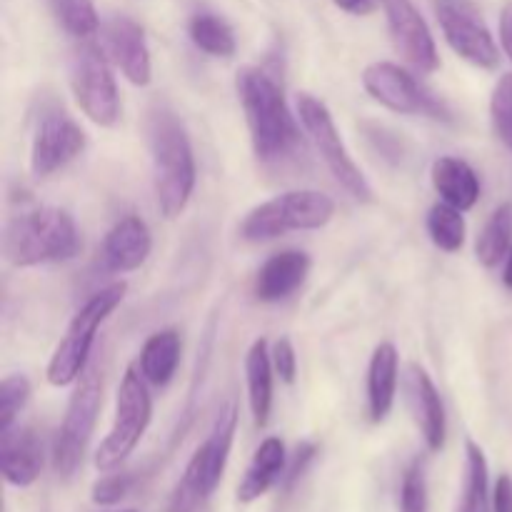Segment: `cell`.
Masks as SVG:
<instances>
[{
    "mask_svg": "<svg viewBox=\"0 0 512 512\" xmlns=\"http://www.w3.org/2000/svg\"><path fill=\"white\" fill-rule=\"evenodd\" d=\"M512 248V203H503L495 208L488 223L480 230L478 240H475V255H478L480 265L485 268H495L500 260L508 258Z\"/></svg>",
    "mask_w": 512,
    "mask_h": 512,
    "instance_id": "26",
    "label": "cell"
},
{
    "mask_svg": "<svg viewBox=\"0 0 512 512\" xmlns=\"http://www.w3.org/2000/svg\"><path fill=\"white\" fill-rule=\"evenodd\" d=\"M340 10L350 15H370L380 5V0H333Z\"/></svg>",
    "mask_w": 512,
    "mask_h": 512,
    "instance_id": "38",
    "label": "cell"
},
{
    "mask_svg": "<svg viewBox=\"0 0 512 512\" xmlns=\"http://www.w3.org/2000/svg\"><path fill=\"white\" fill-rule=\"evenodd\" d=\"M270 358H273L275 375H278L283 383L293 385L295 375H298V355H295L293 343L288 338H280L273 343V350H270Z\"/></svg>",
    "mask_w": 512,
    "mask_h": 512,
    "instance_id": "34",
    "label": "cell"
},
{
    "mask_svg": "<svg viewBox=\"0 0 512 512\" xmlns=\"http://www.w3.org/2000/svg\"><path fill=\"white\" fill-rule=\"evenodd\" d=\"M400 355L393 343H380L368 365V413L373 423H383L390 415L398 393Z\"/></svg>",
    "mask_w": 512,
    "mask_h": 512,
    "instance_id": "20",
    "label": "cell"
},
{
    "mask_svg": "<svg viewBox=\"0 0 512 512\" xmlns=\"http://www.w3.org/2000/svg\"><path fill=\"white\" fill-rule=\"evenodd\" d=\"M235 90L243 105L255 155L265 163L288 158L300 143V128L290 113L283 88L265 70L245 65L235 75Z\"/></svg>",
    "mask_w": 512,
    "mask_h": 512,
    "instance_id": "2",
    "label": "cell"
},
{
    "mask_svg": "<svg viewBox=\"0 0 512 512\" xmlns=\"http://www.w3.org/2000/svg\"><path fill=\"white\" fill-rule=\"evenodd\" d=\"M388 18L390 38L403 55L405 63L420 75H430L440 68V55L428 23L415 8L413 0H380Z\"/></svg>",
    "mask_w": 512,
    "mask_h": 512,
    "instance_id": "13",
    "label": "cell"
},
{
    "mask_svg": "<svg viewBox=\"0 0 512 512\" xmlns=\"http://www.w3.org/2000/svg\"><path fill=\"white\" fill-rule=\"evenodd\" d=\"M103 48L115 68L138 88H145L153 80V63H150L148 40L145 30L128 15H113L103 25Z\"/></svg>",
    "mask_w": 512,
    "mask_h": 512,
    "instance_id": "15",
    "label": "cell"
},
{
    "mask_svg": "<svg viewBox=\"0 0 512 512\" xmlns=\"http://www.w3.org/2000/svg\"><path fill=\"white\" fill-rule=\"evenodd\" d=\"M315 453H318V448H315L313 443H300L298 445V450H295L293 460H290L288 468H285V475H283V478H285V488L290 490L295 483H298L300 475H303L305 470H308V465L313 463Z\"/></svg>",
    "mask_w": 512,
    "mask_h": 512,
    "instance_id": "35",
    "label": "cell"
},
{
    "mask_svg": "<svg viewBox=\"0 0 512 512\" xmlns=\"http://www.w3.org/2000/svg\"><path fill=\"white\" fill-rule=\"evenodd\" d=\"M133 475L130 473H113L110 470L108 475L98 480L90 490V498H93L95 505H103V508H110V505H118L120 500L128 498V493L133 490Z\"/></svg>",
    "mask_w": 512,
    "mask_h": 512,
    "instance_id": "33",
    "label": "cell"
},
{
    "mask_svg": "<svg viewBox=\"0 0 512 512\" xmlns=\"http://www.w3.org/2000/svg\"><path fill=\"white\" fill-rule=\"evenodd\" d=\"M100 405H103V383L98 370H85L83 378L78 380V388L70 395L53 445V468L58 478L70 480L83 465L85 450L98 423Z\"/></svg>",
    "mask_w": 512,
    "mask_h": 512,
    "instance_id": "10",
    "label": "cell"
},
{
    "mask_svg": "<svg viewBox=\"0 0 512 512\" xmlns=\"http://www.w3.org/2000/svg\"><path fill=\"white\" fill-rule=\"evenodd\" d=\"M108 512H138V510H108Z\"/></svg>",
    "mask_w": 512,
    "mask_h": 512,
    "instance_id": "40",
    "label": "cell"
},
{
    "mask_svg": "<svg viewBox=\"0 0 512 512\" xmlns=\"http://www.w3.org/2000/svg\"><path fill=\"white\" fill-rule=\"evenodd\" d=\"M85 150V133L70 115L53 110L40 118L30 148V170L38 178L58 173Z\"/></svg>",
    "mask_w": 512,
    "mask_h": 512,
    "instance_id": "14",
    "label": "cell"
},
{
    "mask_svg": "<svg viewBox=\"0 0 512 512\" xmlns=\"http://www.w3.org/2000/svg\"><path fill=\"white\" fill-rule=\"evenodd\" d=\"M295 108H298L300 125L305 128L308 138L313 140L315 150L323 158L325 168L330 170L335 180H338L340 188L355 198L358 203H370L373 200V188H370L368 178L363 175V170L358 168L353 158H350L348 148H345L343 138H340L338 128H335V120L330 115L328 105L323 100H318L310 93H300L295 100Z\"/></svg>",
    "mask_w": 512,
    "mask_h": 512,
    "instance_id": "9",
    "label": "cell"
},
{
    "mask_svg": "<svg viewBox=\"0 0 512 512\" xmlns=\"http://www.w3.org/2000/svg\"><path fill=\"white\" fill-rule=\"evenodd\" d=\"M490 118L498 138L512 150V73H505L495 85L490 98Z\"/></svg>",
    "mask_w": 512,
    "mask_h": 512,
    "instance_id": "32",
    "label": "cell"
},
{
    "mask_svg": "<svg viewBox=\"0 0 512 512\" xmlns=\"http://www.w3.org/2000/svg\"><path fill=\"white\" fill-rule=\"evenodd\" d=\"M400 512H430L428 478L420 460L405 468L403 483H400Z\"/></svg>",
    "mask_w": 512,
    "mask_h": 512,
    "instance_id": "31",
    "label": "cell"
},
{
    "mask_svg": "<svg viewBox=\"0 0 512 512\" xmlns=\"http://www.w3.org/2000/svg\"><path fill=\"white\" fill-rule=\"evenodd\" d=\"M30 400V383L25 375H8L0 385V433L15 428V420Z\"/></svg>",
    "mask_w": 512,
    "mask_h": 512,
    "instance_id": "30",
    "label": "cell"
},
{
    "mask_svg": "<svg viewBox=\"0 0 512 512\" xmlns=\"http://www.w3.org/2000/svg\"><path fill=\"white\" fill-rule=\"evenodd\" d=\"M405 390H408L410 413H413L415 423H418L420 433H423L425 445H428L430 453H440L445 448L448 420H445L443 398H440L428 370L420 368L418 363L410 365L408 378H405Z\"/></svg>",
    "mask_w": 512,
    "mask_h": 512,
    "instance_id": "16",
    "label": "cell"
},
{
    "mask_svg": "<svg viewBox=\"0 0 512 512\" xmlns=\"http://www.w3.org/2000/svg\"><path fill=\"white\" fill-rule=\"evenodd\" d=\"M363 88L375 103L400 115H428L435 120H448V110L430 90L420 85L413 73L400 65L380 60L363 70Z\"/></svg>",
    "mask_w": 512,
    "mask_h": 512,
    "instance_id": "11",
    "label": "cell"
},
{
    "mask_svg": "<svg viewBox=\"0 0 512 512\" xmlns=\"http://www.w3.org/2000/svg\"><path fill=\"white\" fill-rule=\"evenodd\" d=\"M0 470L13 488H30L43 470V445L33 428H10L0 433Z\"/></svg>",
    "mask_w": 512,
    "mask_h": 512,
    "instance_id": "18",
    "label": "cell"
},
{
    "mask_svg": "<svg viewBox=\"0 0 512 512\" xmlns=\"http://www.w3.org/2000/svg\"><path fill=\"white\" fill-rule=\"evenodd\" d=\"M273 358H270V345L265 338H258L250 345L245 355V380H248V403L250 413L258 428H265L273 410Z\"/></svg>",
    "mask_w": 512,
    "mask_h": 512,
    "instance_id": "23",
    "label": "cell"
},
{
    "mask_svg": "<svg viewBox=\"0 0 512 512\" xmlns=\"http://www.w3.org/2000/svg\"><path fill=\"white\" fill-rule=\"evenodd\" d=\"M425 228H428L430 240L435 243V248L445 250V253H458L465 245V218L463 210L453 208L448 203H435L428 210V220H425Z\"/></svg>",
    "mask_w": 512,
    "mask_h": 512,
    "instance_id": "28",
    "label": "cell"
},
{
    "mask_svg": "<svg viewBox=\"0 0 512 512\" xmlns=\"http://www.w3.org/2000/svg\"><path fill=\"white\" fill-rule=\"evenodd\" d=\"M5 260L15 268L65 263L80 253V233L73 215L43 205L8 220L3 235Z\"/></svg>",
    "mask_w": 512,
    "mask_h": 512,
    "instance_id": "3",
    "label": "cell"
},
{
    "mask_svg": "<svg viewBox=\"0 0 512 512\" xmlns=\"http://www.w3.org/2000/svg\"><path fill=\"white\" fill-rule=\"evenodd\" d=\"M148 145L158 208L165 218L175 220L193 198L198 165L183 120L165 105L150 110Z\"/></svg>",
    "mask_w": 512,
    "mask_h": 512,
    "instance_id": "1",
    "label": "cell"
},
{
    "mask_svg": "<svg viewBox=\"0 0 512 512\" xmlns=\"http://www.w3.org/2000/svg\"><path fill=\"white\" fill-rule=\"evenodd\" d=\"M310 273V258L303 250H283L270 255L255 278V298L260 303H280L290 298Z\"/></svg>",
    "mask_w": 512,
    "mask_h": 512,
    "instance_id": "19",
    "label": "cell"
},
{
    "mask_svg": "<svg viewBox=\"0 0 512 512\" xmlns=\"http://www.w3.org/2000/svg\"><path fill=\"white\" fill-rule=\"evenodd\" d=\"M180 353H183V343H180L178 330H158L145 340L143 350H140V373L150 385L165 388L178 370Z\"/></svg>",
    "mask_w": 512,
    "mask_h": 512,
    "instance_id": "24",
    "label": "cell"
},
{
    "mask_svg": "<svg viewBox=\"0 0 512 512\" xmlns=\"http://www.w3.org/2000/svg\"><path fill=\"white\" fill-rule=\"evenodd\" d=\"M288 468V455H285V445L280 438H265L260 448L255 450L253 460H250L248 470H245L243 480L238 485V500L243 505L255 503L263 498L275 483L285 475Z\"/></svg>",
    "mask_w": 512,
    "mask_h": 512,
    "instance_id": "22",
    "label": "cell"
},
{
    "mask_svg": "<svg viewBox=\"0 0 512 512\" xmlns=\"http://www.w3.org/2000/svg\"><path fill=\"white\" fill-rule=\"evenodd\" d=\"M53 15L68 35L78 40H90L100 28L98 10L93 0H50Z\"/></svg>",
    "mask_w": 512,
    "mask_h": 512,
    "instance_id": "29",
    "label": "cell"
},
{
    "mask_svg": "<svg viewBox=\"0 0 512 512\" xmlns=\"http://www.w3.org/2000/svg\"><path fill=\"white\" fill-rule=\"evenodd\" d=\"M458 512H493L488 458L475 440H465L463 498H460Z\"/></svg>",
    "mask_w": 512,
    "mask_h": 512,
    "instance_id": "25",
    "label": "cell"
},
{
    "mask_svg": "<svg viewBox=\"0 0 512 512\" xmlns=\"http://www.w3.org/2000/svg\"><path fill=\"white\" fill-rule=\"evenodd\" d=\"M153 250V235L148 223L138 215H125L103 240V263L110 273H133L148 260Z\"/></svg>",
    "mask_w": 512,
    "mask_h": 512,
    "instance_id": "17",
    "label": "cell"
},
{
    "mask_svg": "<svg viewBox=\"0 0 512 512\" xmlns=\"http://www.w3.org/2000/svg\"><path fill=\"white\" fill-rule=\"evenodd\" d=\"M125 290H128L125 283L108 285V288L90 295L88 303L75 313L63 340H60L53 358H50L48 370H45V378L53 388H68V385L78 383L83 378L85 368H88L90 350H93L95 343V333L110 318V313L123 303Z\"/></svg>",
    "mask_w": 512,
    "mask_h": 512,
    "instance_id": "6",
    "label": "cell"
},
{
    "mask_svg": "<svg viewBox=\"0 0 512 512\" xmlns=\"http://www.w3.org/2000/svg\"><path fill=\"white\" fill-rule=\"evenodd\" d=\"M493 512H512V478L500 475L493 490Z\"/></svg>",
    "mask_w": 512,
    "mask_h": 512,
    "instance_id": "36",
    "label": "cell"
},
{
    "mask_svg": "<svg viewBox=\"0 0 512 512\" xmlns=\"http://www.w3.org/2000/svg\"><path fill=\"white\" fill-rule=\"evenodd\" d=\"M113 60L103 45L80 40L70 55V90L85 118L100 128H113L120 118V95L115 85Z\"/></svg>",
    "mask_w": 512,
    "mask_h": 512,
    "instance_id": "8",
    "label": "cell"
},
{
    "mask_svg": "<svg viewBox=\"0 0 512 512\" xmlns=\"http://www.w3.org/2000/svg\"><path fill=\"white\" fill-rule=\"evenodd\" d=\"M500 45H503L505 55L512 60V0H508L503 10H500Z\"/></svg>",
    "mask_w": 512,
    "mask_h": 512,
    "instance_id": "37",
    "label": "cell"
},
{
    "mask_svg": "<svg viewBox=\"0 0 512 512\" xmlns=\"http://www.w3.org/2000/svg\"><path fill=\"white\" fill-rule=\"evenodd\" d=\"M188 33L195 48L213 55V58H233L235 50H238L235 33L228 25V20L215 13H208V10H200V13L190 18Z\"/></svg>",
    "mask_w": 512,
    "mask_h": 512,
    "instance_id": "27",
    "label": "cell"
},
{
    "mask_svg": "<svg viewBox=\"0 0 512 512\" xmlns=\"http://www.w3.org/2000/svg\"><path fill=\"white\" fill-rule=\"evenodd\" d=\"M150 420H153V398L148 393V380L143 378L140 368L128 365L115 400L113 428L95 450V468L103 473L118 470L138 448Z\"/></svg>",
    "mask_w": 512,
    "mask_h": 512,
    "instance_id": "7",
    "label": "cell"
},
{
    "mask_svg": "<svg viewBox=\"0 0 512 512\" xmlns=\"http://www.w3.org/2000/svg\"><path fill=\"white\" fill-rule=\"evenodd\" d=\"M335 203L320 190H288L255 205L240 223V238L248 243L283 238L300 230H320L333 220Z\"/></svg>",
    "mask_w": 512,
    "mask_h": 512,
    "instance_id": "5",
    "label": "cell"
},
{
    "mask_svg": "<svg viewBox=\"0 0 512 512\" xmlns=\"http://www.w3.org/2000/svg\"><path fill=\"white\" fill-rule=\"evenodd\" d=\"M435 15L443 28L450 48L483 70H495L500 65V50L493 33L485 25L483 15L470 0H433Z\"/></svg>",
    "mask_w": 512,
    "mask_h": 512,
    "instance_id": "12",
    "label": "cell"
},
{
    "mask_svg": "<svg viewBox=\"0 0 512 512\" xmlns=\"http://www.w3.org/2000/svg\"><path fill=\"white\" fill-rule=\"evenodd\" d=\"M435 193L443 198V203L453 205L458 210H473L480 200V178L465 160L455 155H443L433 163L430 170Z\"/></svg>",
    "mask_w": 512,
    "mask_h": 512,
    "instance_id": "21",
    "label": "cell"
},
{
    "mask_svg": "<svg viewBox=\"0 0 512 512\" xmlns=\"http://www.w3.org/2000/svg\"><path fill=\"white\" fill-rule=\"evenodd\" d=\"M235 430H238V408L235 403H225L218 410L208 438L203 440L193 458L185 465L183 478L173 488L168 498V512H198L205 500L215 493L228 465L233 450Z\"/></svg>",
    "mask_w": 512,
    "mask_h": 512,
    "instance_id": "4",
    "label": "cell"
},
{
    "mask_svg": "<svg viewBox=\"0 0 512 512\" xmlns=\"http://www.w3.org/2000/svg\"><path fill=\"white\" fill-rule=\"evenodd\" d=\"M503 283L505 288L512 290V248L508 253V258H505V270H503Z\"/></svg>",
    "mask_w": 512,
    "mask_h": 512,
    "instance_id": "39",
    "label": "cell"
}]
</instances>
